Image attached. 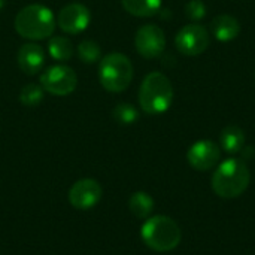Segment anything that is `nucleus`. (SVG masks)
<instances>
[{"instance_id":"f257e3e1","label":"nucleus","mask_w":255,"mask_h":255,"mask_svg":"<svg viewBox=\"0 0 255 255\" xmlns=\"http://www.w3.org/2000/svg\"><path fill=\"white\" fill-rule=\"evenodd\" d=\"M250 181L251 173L247 163L239 158H227L217 167L212 176V188L221 199H236L245 193Z\"/></svg>"},{"instance_id":"f03ea898","label":"nucleus","mask_w":255,"mask_h":255,"mask_svg":"<svg viewBox=\"0 0 255 255\" xmlns=\"http://www.w3.org/2000/svg\"><path fill=\"white\" fill-rule=\"evenodd\" d=\"M173 85L161 72L148 73L139 88V106L149 115L164 114L173 102Z\"/></svg>"},{"instance_id":"7ed1b4c3","label":"nucleus","mask_w":255,"mask_h":255,"mask_svg":"<svg viewBox=\"0 0 255 255\" xmlns=\"http://www.w3.org/2000/svg\"><path fill=\"white\" fill-rule=\"evenodd\" d=\"M16 33L28 40H43L52 36L57 19L52 10L43 4H28L15 16Z\"/></svg>"},{"instance_id":"20e7f679","label":"nucleus","mask_w":255,"mask_h":255,"mask_svg":"<svg viewBox=\"0 0 255 255\" xmlns=\"http://www.w3.org/2000/svg\"><path fill=\"white\" fill-rule=\"evenodd\" d=\"M140 236L148 248L157 253H169L181 244L182 232L170 217L155 215L145 221L140 229Z\"/></svg>"},{"instance_id":"39448f33","label":"nucleus","mask_w":255,"mask_h":255,"mask_svg":"<svg viewBox=\"0 0 255 255\" xmlns=\"http://www.w3.org/2000/svg\"><path fill=\"white\" fill-rule=\"evenodd\" d=\"M99 79L102 87L109 93H121L128 88L133 79V64L121 52H111L99 66Z\"/></svg>"},{"instance_id":"423d86ee","label":"nucleus","mask_w":255,"mask_h":255,"mask_svg":"<svg viewBox=\"0 0 255 255\" xmlns=\"http://www.w3.org/2000/svg\"><path fill=\"white\" fill-rule=\"evenodd\" d=\"M40 85L46 93L63 97L75 91L78 85V76L72 67L55 64L48 67L40 75Z\"/></svg>"},{"instance_id":"0eeeda50","label":"nucleus","mask_w":255,"mask_h":255,"mask_svg":"<svg viewBox=\"0 0 255 255\" xmlns=\"http://www.w3.org/2000/svg\"><path fill=\"white\" fill-rule=\"evenodd\" d=\"M211 43L209 31L197 22L184 25L175 37L176 49L187 57H196L203 54Z\"/></svg>"},{"instance_id":"6e6552de","label":"nucleus","mask_w":255,"mask_h":255,"mask_svg":"<svg viewBox=\"0 0 255 255\" xmlns=\"http://www.w3.org/2000/svg\"><path fill=\"white\" fill-rule=\"evenodd\" d=\"M134 46L143 58H157L166 48V36L161 27L155 24L142 25L134 36Z\"/></svg>"},{"instance_id":"1a4fd4ad","label":"nucleus","mask_w":255,"mask_h":255,"mask_svg":"<svg viewBox=\"0 0 255 255\" xmlns=\"http://www.w3.org/2000/svg\"><path fill=\"white\" fill-rule=\"evenodd\" d=\"M220 158H221L220 145L208 139L194 142L187 152V160L190 166L199 172L211 170L218 164Z\"/></svg>"},{"instance_id":"9d476101","label":"nucleus","mask_w":255,"mask_h":255,"mask_svg":"<svg viewBox=\"0 0 255 255\" xmlns=\"http://www.w3.org/2000/svg\"><path fill=\"white\" fill-rule=\"evenodd\" d=\"M103 196V190L96 179H79L69 190V203L79 211L94 208Z\"/></svg>"},{"instance_id":"9b49d317","label":"nucleus","mask_w":255,"mask_h":255,"mask_svg":"<svg viewBox=\"0 0 255 255\" xmlns=\"http://www.w3.org/2000/svg\"><path fill=\"white\" fill-rule=\"evenodd\" d=\"M90 22H91L90 9L81 3L66 4L57 16V25L67 34L82 33L90 25Z\"/></svg>"},{"instance_id":"f8f14e48","label":"nucleus","mask_w":255,"mask_h":255,"mask_svg":"<svg viewBox=\"0 0 255 255\" xmlns=\"http://www.w3.org/2000/svg\"><path fill=\"white\" fill-rule=\"evenodd\" d=\"M18 66L27 75H36L45 64V51L40 45L25 43L18 51Z\"/></svg>"},{"instance_id":"ddd939ff","label":"nucleus","mask_w":255,"mask_h":255,"mask_svg":"<svg viewBox=\"0 0 255 255\" xmlns=\"http://www.w3.org/2000/svg\"><path fill=\"white\" fill-rule=\"evenodd\" d=\"M211 31L220 42L235 40L241 34V22L229 13L217 15L211 22Z\"/></svg>"},{"instance_id":"4468645a","label":"nucleus","mask_w":255,"mask_h":255,"mask_svg":"<svg viewBox=\"0 0 255 255\" xmlns=\"http://www.w3.org/2000/svg\"><path fill=\"white\" fill-rule=\"evenodd\" d=\"M220 148L229 154L241 152L245 146V133L239 126H227L220 134Z\"/></svg>"},{"instance_id":"2eb2a0df","label":"nucleus","mask_w":255,"mask_h":255,"mask_svg":"<svg viewBox=\"0 0 255 255\" xmlns=\"http://www.w3.org/2000/svg\"><path fill=\"white\" fill-rule=\"evenodd\" d=\"M121 4L130 15L148 18L154 16L160 10L161 0H121Z\"/></svg>"},{"instance_id":"dca6fc26","label":"nucleus","mask_w":255,"mask_h":255,"mask_svg":"<svg viewBox=\"0 0 255 255\" xmlns=\"http://www.w3.org/2000/svg\"><path fill=\"white\" fill-rule=\"evenodd\" d=\"M48 52L57 61H67L73 55L72 40L64 36H51L48 42Z\"/></svg>"},{"instance_id":"f3484780","label":"nucleus","mask_w":255,"mask_h":255,"mask_svg":"<svg viewBox=\"0 0 255 255\" xmlns=\"http://www.w3.org/2000/svg\"><path fill=\"white\" fill-rule=\"evenodd\" d=\"M128 208H130V211L133 212L134 217H137L140 220H145V218L149 217V214L154 209V200L148 193L137 191L130 197Z\"/></svg>"},{"instance_id":"a211bd4d","label":"nucleus","mask_w":255,"mask_h":255,"mask_svg":"<svg viewBox=\"0 0 255 255\" xmlns=\"http://www.w3.org/2000/svg\"><path fill=\"white\" fill-rule=\"evenodd\" d=\"M43 93H45V90L42 88V85L34 84V82L27 84L25 87L21 88L19 102H21L24 106L34 108V106H37V105L43 100Z\"/></svg>"},{"instance_id":"6ab92c4d","label":"nucleus","mask_w":255,"mask_h":255,"mask_svg":"<svg viewBox=\"0 0 255 255\" xmlns=\"http://www.w3.org/2000/svg\"><path fill=\"white\" fill-rule=\"evenodd\" d=\"M78 57L82 63L93 64L96 61H100L102 49H100L99 43L94 40H82L78 45Z\"/></svg>"},{"instance_id":"aec40b11","label":"nucleus","mask_w":255,"mask_h":255,"mask_svg":"<svg viewBox=\"0 0 255 255\" xmlns=\"http://www.w3.org/2000/svg\"><path fill=\"white\" fill-rule=\"evenodd\" d=\"M112 117L117 123L128 126V124H133L139 120V111L130 103H120L114 108Z\"/></svg>"},{"instance_id":"412c9836","label":"nucleus","mask_w":255,"mask_h":255,"mask_svg":"<svg viewBox=\"0 0 255 255\" xmlns=\"http://www.w3.org/2000/svg\"><path fill=\"white\" fill-rule=\"evenodd\" d=\"M185 15L190 21L197 22L206 15V4L202 0H190L185 4Z\"/></svg>"},{"instance_id":"4be33fe9","label":"nucleus","mask_w":255,"mask_h":255,"mask_svg":"<svg viewBox=\"0 0 255 255\" xmlns=\"http://www.w3.org/2000/svg\"><path fill=\"white\" fill-rule=\"evenodd\" d=\"M4 4H6V0H0V10L4 7Z\"/></svg>"}]
</instances>
